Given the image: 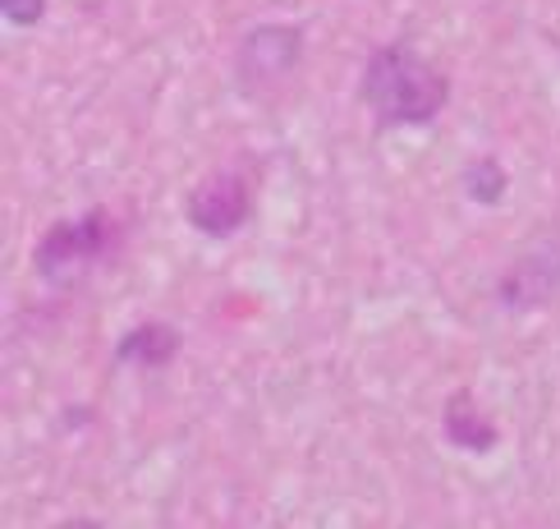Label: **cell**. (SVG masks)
<instances>
[{
  "instance_id": "cell-1",
  "label": "cell",
  "mask_w": 560,
  "mask_h": 529,
  "mask_svg": "<svg viewBox=\"0 0 560 529\" xmlns=\"http://www.w3.org/2000/svg\"><path fill=\"white\" fill-rule=\"evenodd\" d=\"M363 102L382 129L395 125H432L446 106V74L432 69L413 46H382L363 69Z\"/></svg>"
},
{
  "instance_id": "cell-2",
  "label": "cell",
  "mask_w": 560,
  "mask_h": 529,
  "mask_svg": "<svg viewBox=\"0 0 560 529\" xmlns=\"http://www.w3.org/2000/svg\"><path fill=\"white\" fill-rule=\"evenodd\" d=\"M110 244V217L102 212H88L79 221H60L42 235L33 263L46 281H69V276H79L88 263H97Z\"/></svg>"
},
{
  "instance_id": "cell-3",
  "label": "cell",
  "mask_w": 560,
  "mask_h": 529,
  "mask_svg": "<svg viewBox=\"0 0 560 529\" xmlns=\"http://www.w3.org/2000/svg\"><path fill=\"white\" fill-rule=\"evenodd\" d=\"M253 212V194H248V180L240 171H217L207 175L194 198H189V221L212 240H225L248 221Z\"/></svg>"
},
{
  "instance_id": "cell-4",
  "label": "cell",
  "mask_w": 560,
  "mask_h": 529,
  "mask_svg": "<svg viewBox=\"0 0 560 529\" xmlns=\"http://www.w3.org/2000/svg\"><path fill=\"white\" fill-rule=\"evenodd\" d=\"M299 51H303L299 28H276V23H267V28H253L244 37V46H240V83L248 92L280 83L299 65Z\"/></svg>"
},
{
  "instance_id": "cell-5",
  "label": "cell",
  "mask_w": 560,
  "mask_h": 529,
  "mask_svg": "<svg viewBox=\"0 0 560 529\" xmlns=\"http://www.w3.org/2000/svg\"><path fill=\"white\" fill-rule=\"evenodd\" d=\"M560 286V249L547 244L538 253H528V258L515 267V272H505V281H501V299L510 309H533V304H542V299Z\"/></svg>"
},
{
  "instance_id": "cell-6",
  "label": "cell",
  "mask_w": 560,
  "mask_h": 529,
  "mask_svg": "<svg viewBox=\"0 0 560 529\" xmlns=\"http://www.w3.org/2000/svg\"><path fill=\"white\" fill-rule=\"evenodd\" d=\"M446 437L455 447H464V451H492L497 447V428L478 410V401L469 396V391L451 396V405H446Z\"/></svg>"
},
{
  "instance_id": "cell-7",
  "label": "cell",
  "mask_w": 560,
  "mask_h": 529,
  "mask_svg": "<svg viewBox=\"0 0 560 529\" xmlns=\"http://www.w3.org/2000/svg\"><path fill=\"white\" fill-rule=\"evenodd\" d=\"M179 350V332L166 327V322H143V327H133L125 341H120V355L125 364H143V368H161L171 364Z\"/></svg>"
},
{
  "instance_id": "cell-8",
  "label": "cell",
  "mask_w": 560,
  "mask_h": 529,
  "mask_svg": "<svg viewBox=\"0 0 560 529\" xmlns=\"http://www.w3.org/2000/svg\"><path fill=\"white\" fill-rule=\"evenodd\" d=\"M464 184H469V194H474V203H482V207H492V203H501V194H505V171L497 166L492 157H482V161H474L469 166V175H464Z\"/></svg>"
},
{
  "instance_id": "cell-9",
  "label": "cell",
  "mask_w": 560,
  "mask_h": 529,
  "mask_svg": "<svg viewBox=\"0 0 560 529\" xmlns=\"http://www.w3.org/2000/svg\"><path fill=\"white\" fill-rule=\"evenodd\" d=\"M0 14H5L14 28H33V23L46 14V0H0Z\"/></svg>"
}]
</instances>
